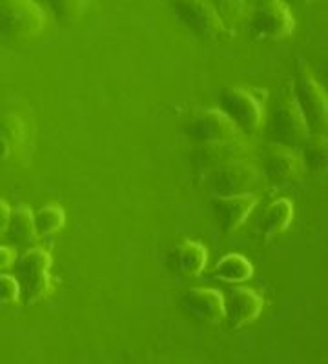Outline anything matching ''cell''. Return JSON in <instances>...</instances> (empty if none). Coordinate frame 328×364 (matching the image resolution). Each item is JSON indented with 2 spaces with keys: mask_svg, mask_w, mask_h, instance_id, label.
<instances>
[{
  "mask_svg": "<svg viewBox=\"0 0 328 364\" xmlns=\"http://www.w3.org/2000/svg\"><path fill=\"white\" fill-rule=\"evenodd\" d=\"M48 13L38 0H2L0 35L9 41H33L48 29Z\"/></svg>",
  "mask_w": 328,
  "mask_h": 364,
  "instance_id": "cell-1",
  "label": "cell"
},
{
  "mask_svg": "<svg viewBox=\"0 0 328 364\" xmlns=\"http://www.w3.org/2000/svg\"><path fill=\"white\" fill-rule=\"evenodd\" d=\"M51 255L44 248H26L21 259L15 261V279L21 284V295L28 306L44 301L51 294Z\"/></svg>",
  "mask_w": 328,
  "mask_h": 364,
  "instance_id": "cell-2",
  "label": "cell"
},
{
  "mask_svg": "<svg viewBox=\"0 0 328 364\" xmlns=\"http://www.w3.org/2000/svg\"><path fill=\"white\" fill-rule=\"evenodd\" d=\"M221 109L230 117L246 136L261 132L265 124V91L230 86L221 91Z\"/></svg>",
  "mask_w": 328,
  "mask_h": 364,
  "instance_id": "cell-3",
  "label": "cell"
},
{
  "mask_svg": "<svg viewBox=\"0 0 328 364\" xmlns=\"http://www.w3.org/2000/svg\"><path fill=\"white\" fill-rule=\"evenodd\" d=\"M294 97L300 104L310 133H327L328 99L327 91L317 82L307 63L300 60L294 75Z\"/></svg>",
  "mask_w": 328,
  "mask_h": 364,
  "instance_id": "cell-4",
  "label": "cell"
},
{
  "mask_svg": "<svg viewBox=\"0 0 328 364\" xmlns=\"http://www.w3.org/2000/svg\"><path fill=\"white\" fill-rule=\"evenodd\" d=\"M204 177L213 195H239L258 190L263 173L250 157H243L217 166L216 170L208 171Z\"/></svg>",
  "mask_w": 328,
  "mask_h": 364,
  "instance_id": "cell-5",
  "label": "cell"
},
{
  "mask_svg": "<svg viewBox=\"0 0 328 364\" xmlns=\"http://www.w3.org/2000/svg\"><path fill=\"white\" fill-rule=\"evenodd\" d=\"M175 17L191 33L204 41H219L230 35V28L210 0H171Z\"/></svg>",
  "mask_w": 328,
  "mask_h": 364,
  "instance_id": "cell-6",
  "label": "cell"
},
{
  "mask_svg": "<svg viewBox=\"0 0 328 364\" xmlns=\"http://www.w3.org/2000/svg\"><path fill=\"white\" fill-rule=\"evenodd\" d=\"M272 136L274 142L290 146V148H301L310 135L307 120L300 104L295 100L294 93H282L274 104L272 109Z\"/></svg>",
  "mask_w": 328,
  "mask_h": 364,
  "instance_id": "cell-7",
  "label": "cell"
},
{
  "mask_svg": "<svg viewBox=\"0 0 328 364\" xmlns=\"http://www.w3.org/2000/svg\"><path fill=\"white\" fill-rule=\"evenodd\" d=\"M184 132L197 144L246 139L245 133L237 128L236 122L221 108L201 109L194 113L184 126Z\"/></svg>",
  "mask_w": 328,
  "mask_h": 364,
  "instance_id": "cell-8",
  "label": "cell"
},
{
  "mask_svg": "<svg viewBox=\"0 0 328 364\" xmlns=\"http://www.w3.org/2000/svg\"><path fill=\"white\" fill-rule=\"evenodd\" d=\"M248 22L253 33L268 41H285L295 29V18L285 0H266L252 8Z\"/></svg>",
  "mask_w": 328,
  "mask_h": 364,
  "instance_id": "cell-9",
  "label": "cell"
},
{
  "mask_svg": "<svg viewBox=\"0 0 328 364\" xmlns=\"http://www.w3.org/2000/svg\"><path fill=\"white\" fill-rule=\"evenodd\" d=\"M305 171L303 159L295 148L270 142L265 148L263 157V175L274 188L290 186L301 178Z\"/></svg>",
  "mask_w": 328,
  "mask_h": 364,
  "instance_id": "cell-10",
  "label": "cell"
},
{
  "mask_svg": "<svg viewBox=\"0 0 328 364\" xmlns=\"http://www.w3.org/2000/svg\"><path fill=\"white\" fill-rule=\"evenodd\" d=\"M259 203V197L255 193H239V195H213L212 208L219 220L221 232L230 235L237 232L246 219L250 217Z\"/></svg>",
  "mask_w": 328,
  "mask_h": 364,
  "instance_id": "cell-11",
  "label": "cell"
},
{
  "mask_svg": "<svg viewBox=\"0 0 328 364\" xmlns=\"http://www.w3.org/2000/svg\"><path fill=\"white\" fill-rule=\"evenodd\" d=\"M183 308L203 324H219L226 317L225 297L213 288H190L183 295Z\"/></svg>",
  "mask_w": 328,
  "mask_h": 364,
  "instance_id": "cell-12",
  "label": "cell"
},
{
  "mask_svg": "<svg viewBox=\"0 0 328 364\" xmlns=\"http://www.w3.org/2000/svg\"><path fill=\"white\" fill-rule=\"evenodd\" d=\"M252 155L246 139L239 141H225V142H208V144H199L196 154L191 157L194 166L199 173L206 175L208 171L216 170L217 166L225 164V162L233 161V159H243Z\"/></svg>",
  "mask_w": 328,
  "mask_h": 364,
  "instance_id": "cell-13",
  "label": "cell"
},
{
  "mask_svg": "<svg viewBox=\"0 0 328 364\" xmlns=\"http://www.w3.org/2000/svg\"><path fill=\"white\" fill-rule=\"evenodd\" d=\"M225 318L228 321V326L232 330H239V328L253 323L261 315L263 308H265V299L252 288L237 286L230 291V297L228 301H225Z\"/></svg>",
  "mask_w": 328,
  "mask_h": 364,
  "instance_id": "cell-14",
  "label": "cell"
},
{
  "mask_svg": "<svg viewBox=\"0 0 328 364\" xmlns=\"http://www.w3.org/2000/svg\"><path fill=\"white\" fill-rule=\"evenodd\" d=\"M174 261L177 272L183 277H199L206 269L208 250L201 245L199 240L184 239L179 242L174 250Z\"/></svg>",
  "mask_w": 328,
  "mask_h": 364,
  "instance_id": "cell-15",
  "label": "cell"
},
{
  "mask_svg": "<svg viewBox=\"0 0 328 364\" xmlns=\"http://www.w3.org/2000/svg\"><path fill=\"white\" fill-rule=\"evenodd\" d=\"M26 144V126L18 115H0V162L9 161Z\"/></svg>",
  "mask_w": 328,
  "mask_h": 364,
  "instance_id": "cell-16",
  "label": "cell"
},
{
  "mask_svg": "<svg viewBox=\"0 0 328 364\" xmlns=\"http://www.w3.org/2000/svg\"><path fill=\"white\" fill-rule=\"evenodd\" d=\"M294 220V206L288 199H277L266 208L259 220V232L263 239H274L279 233L287 232Z\"/></svg>",
  "mask_w": 328,
  "mask_h": 364,
  "instance_id": "cell-17",
  "label": "cell"
},
{
  "mask_svg": "<svg viewBox=\"0 0 328 364\" xmlns=\"http://www.w3.org/2000/svg\"><path fill=\"white\" fill-rule=\"evenodd\" d=\"M6 232L9 233V239L17 246H21V248H31L38 239L33 211L26 206H18L17 210H11Z\"/></svg>",
  "mask_w": 328,
  "mask_h": 364,
  "instance_id": "cell-18",
  "label": "cell"
},
{
  "mask_svg": "<svg viewBox=\"0 0 328 364\" xmlns=\"http://www.w3.org/2000/svg\"><path fill=\"white\" fill-rule=\"evenodd\" d=\"M253 275L252 262L241 253H228L213 268V277L219 281L232 282V284H241L250 281Z\"/></svg>",
  "mask_w": 328,
  "mask_h": 364,
  "instance_id": "cell-19",
  "label": "cell"
},
{
  "mask_svg": "<svg viewBox=\"0 0 328 364\" xmlns=\"http://www.w3.org/2000/svg\"><path fill=\"white\" fill-rule=\"evenodd\" d=\"M327 133H310L301 146V159L305 168L323 171L327 168Z\"/></svg>",
  "mask_w": 328,
  "mask_h": 364,
  "instance_id": "cell-20",
  "label": "cell"
},
{
  "mask_svg": "<svg viewBox=\"0 0 328 364\" xmlns=\"http://www.w3.org/2000/svg\"><path fill=\"white\" fill-rule=\"evenodd\" d=\"M35 228L38 237H51L60 232L66 224V213L58 204H44L37 213H33Z\"/></svg>",
  "mask_w": 328,
  "mask_h": 364,
  "instance_id": "cell-21",
  "label": "cell"
},
{
  "mask_svg": "<svg viewBox=\"0 0 328 364\" xmlns=\"http://www.w3.org/2000/svg\"><path fill=\"white\" fill-rule=\"evenodd\" d=\"M41 4L50 9L58 22L71 24L83 15L86 0H41Z\"/></svg>",
  "mask_w": 328,
  "mask_h": 364,
  "instance_id": "cell-22",
  "label": "cell"
},
{
  "mask_svg": "<svg viewBox=\"0 0 328 364\" xmlns=\"http://www.w3.org/2000/svg\"><path fill=\"white\" fill-rule=\"evenodd\" d=\"M210 2L216 6L228 28H236L248 21L250 9L243 0H210Z\"/></svg>",
  "mask_w": 328,
  "mask_h": 364,
  "instance_id": "cell-23",
  "label": "cell"
},
{
  "mask_svg": "<svg viewBox=\"0 0 328 364\" xmlns=\"http://www.w3.org/2000/svg\"><path fill=\"white\" fill-rule=\"evenodd\" d=\"M21 299V284L15 279V275L0 272V310L17 306Z\"/></svg>",
  "mask_w": 328,
  "mask_h": 364,
  "instance_id": "cell-24",
  "label": "cell"
},
{
  "mask_svg": "<svg viewBox=\"0 0 328 364\" xmlns=\"http://www.w3.org/2000/svg\"><path fill=\"white\" fill-rule=\"evenodd\" d=\"M17 261V255L8 246H0V272H6V269L13 268Z\"/></svg>",
  "mask_w": 328,
  "mask_h": 364,
  "instance_id": "cell-25",
  "label": "cell"
},
{
  "mask_svg": "<svg viewBox=\"0 0 328 364\" xmlns=\"http://www.w3.org/2000/svg\"><path fill=\"white\" fill-rule=\"evenodd\" d=\"M9 215H11V206L6 200H0V233L6 232L9 223Z\"/></svg>",
  "mask_w": 328,
  "mask_h": 364,
  "instance_id": "cell-26",
  "label": "cell"
},
{
  "mask_svg": "<svg viewBox=\"0 0 328 364\" xmlns=\"http://www.w3.org/2000/svg\"><path fill=\"white\" fill-rule=\"evenodd\" d=\"M243 2H245V4H246V8L252 9V8H255V6H259V4H263V2H266V0H243Z\"/></svg>",
  "mask_w": 328,
  "mask_h": 364,
  "instance_id": "cell-27",
  "label": "cell"
},
{
  "mask_svg": "<svg viewBox=\"0 0 328 364\" xmlns=\"http://www.w3.org/2000/svg\"><path fill=\"white\" fill-rule=\"evenodd\" d=\"M285 2H301V0H285Z\"/></svg>",
  "mask_w": 328,
  "mask_h": 364,
  "instance_id": "cell-28",
  "label": "cell"
}]
</instances>
